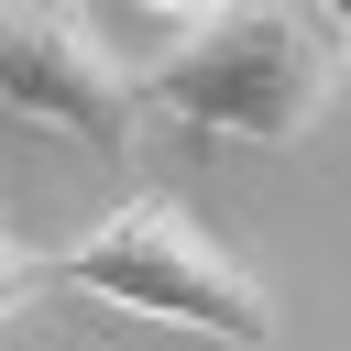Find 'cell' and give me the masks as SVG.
Here are the masks:
<instances>
[{
	"label": "cell",
	"instance_id": "6da1fadb",
	"mask_svg": "<svg viewBox=\"0 0 351 351\" xmlns=\"http://www.w3.org/2000/svg\"><path fill=\"white\" fill-rule=\"evenodd\" d=\"M351 55L307 22V0H219L143 66V121L208 143H307L340 99Z\"/></svg>",
	"mask_w": 351,
	"mask_h": 351
},
{
	"label": "cell",
	"instance_id": "7a4b0ae2",
	"mask_svg": "<svg viewBox=\"0 0 351 351\" xmlns=\"http://www.w3.org/2000/svg\"><path fill=\"white\" fill-rule=\"evenodd\" d=\"M55 285L88 296V307H121V318H165V329H197L219 351H274V296L263 274L165 186H132L110 219H88L66 252H55Z\"/></svg>",
	"mask_w": 351,
	"mask_h": 351
},
{
	"label": "cell",
	"instance_id": "3957f363",
	"mask_svg": "<svg viewBox=\"0 0 351 351\" xmlns=\"http://www.w3.org/2000/svg\"><path fill=\"white\" fill-rule=\"evenodd\" d=\"M0 121L77 132L88 154L132 165V143H143V66H121L77 0H0Z\"/></svg>",
	"mask_w": 351,
	"mask_h": 351
},
{
	"label": "cell",
	"instance_id": "277c9868",
	"mask_svg": "<svg viewBox=\"0 0 351 351\" xmlns=\"http://www.w3.org/2000/svg\"><path fill=\"white\" fill-rule=\"evenodd\" d=\"M44 285H55V252H22V241H0V318H22Z\"/></svg>",
	"mask_w": 351,
	"mask_h": 351
},
{
	"label": "cell",
	"instance_id": "5b68a950",
	"mask_svg": "<svg viewBox=\"0 0 351 351\" xmlns=\"http://www.w3.org/2000/svg\"><path fill=\"white\" fill-rule=\"evenodd\" d=\"M307 22H318V33L340 44V55H351V0H307Z\"/></svg>",
	"mask_w": 351,
	"mask_h": 351
},
{
	"label": "cell",
	"instance_id": "8992f818",
	"mask_svg": "<svg viewBox=\"0 0 351 351\" xmlns=\"http://www.w3.org/2000/svg\"><path fill=\"white\" fill-rule=\"evenodd\" d=\"M143 11H165V22H208L219 0H143Z\"/></svg>",
	"mask_w": 351,
	"mask_h": 351
},
{
	"label": "cell",
	"instance_id": "52a82bcc",
	"mask_svg": "<svg viewBox=\"0 0 351 351\" xmlns=\"http://www.w3.org/2000/svg\"><path fill=\"white\" fill-rule=\"evenodd\" d=\"M0 241H11V197H0Z\"/></svg>",
	"mask_w": 351,
	"mask_h": 351
}]
</instances>
